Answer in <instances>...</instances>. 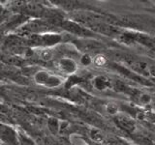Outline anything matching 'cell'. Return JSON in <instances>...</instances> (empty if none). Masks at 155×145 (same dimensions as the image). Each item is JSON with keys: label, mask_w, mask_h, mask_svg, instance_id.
Returning a JSON list of instances; mask_svg holds the SVG:
<instances>
[{"label": "cell", "mask_w": 155, "mask_h": 145, "mask_svg": "<svg viewBox=\"0 0 155 145\" xmlns=\"http://www.w3.org/2000/svg\"><path fill=\"white\" fill-rule=\"evenodd\" d=\"M0 139H2L4 142H7L11 145H18V134L16 132L8 127L6 125L0 123Z\"/></svg>", "instance_id": "obj_1"}, {"label": "cell", "mask_w": 155, "mask_h": 145, "mask_svg": "<svg viewBox=\"0 0 155 145\" xmlns=\"http://www.w3.org/2000/svg\"><path fill=\"white\" fill-rule=\"evenodd\" d=\"M35 79L38 83H41V84L50 86V87L58 86L61 83L60 79H58V77H55V76H51V75H48L46 72H38L35 76Z\"/></svg>", "instance_id": "obj_2"}, {"label": "cell", "mask_w": 155, "mask_h": 145, "mask_svg": "<svg viewBox=\"0 0 155 145\" xmlns=\"http://www.w3.org/2000/svg\"><path fill=\"white\" fill-rule=\"evenodd\" d=\"M60 69L66 74H74L77 71V64L74 60L70 58H63L59 61Z\"/></svg>", "instance_id": "obj_3"}, {"label": "cell", "mask_w": 155, "mask_h": 145, "mask_svg": "<svg viewBox=\"0 0 155 145\" xmlns=\"http://www.w3.org/2000/svg\"><path fill=\"white\" fill-rule=\"evenodd\" d=\"M117 122L120 127H122L124 130H128V132H132V130L135 129V125L133 123V121L126 118V117H119L117 119Z\"/></svg>", "instance_id": "obj_4"}, {"label": "cell", "mask_w": 155, "mask_h": 145, "mask_svg": "<svg viewBox=\"0 0 155 145\" xmlns=\"http://www.w3.org/2000/svg\"><path fill=\"white\" fill-rule=\"evenodd\" d=\"M94 85L97 89L104 90V89H107L110 86V81L108 79H106V77L98 76L94 79Z\"/></svg>", "instance_id": "obj_5"}, {"label": "cell", "mask_w": 155, "mask_h": 145, "mask_svg": "<svg viewBox=\"0 0 155 145\" xmlns=\"http://www.w3.org/2000/svg\"><path fill=\"white\" fill-rule=\"evenodd\" d=\"M18 139L19 144L21 145H35L30 138H28L27 137H25V135L22 134H18Z\"/></svg>", "instance_id": "obj_6"}, {"label": "cell", "mask_w": 155, "mask_h": 145, "mask_svg": "<svg viewBox=\"0 0 155 145\" xmlns=\"http://www.w3.org/2000/svg\"><path fill=\"white\" fill-rule=\"evenodd\" d=\"M107 111L110 114H116L118 111V106L116 105L115 104H109L107 105Z\"/></svg>", "instance_id": "obj_7"}, {"label": "cell", "mask_w": 155, "mask_h": 145, "mask_svg": "<svg viewBox=\"0 0 155 145\" xmlns=\"http://www.w3.org/2000/svg\"><path fill=\"white\" fill-rule=\"evenodd\" d=\"M94 62H95V64L96 65H98V66H103L106 64V58L104 56H96V58L94 59Z\"/></svg>", "instance_id": "obj_8"}, {"label": "cell", "mask_w": 155, "mask_h": 145, "mask_svg": "<svg viewBox=\"0 0 155 145\" xmlns=\"http://www.w3.org/2000/svg\"><path fill=\"white\" fill-rule=\"evenodd\" d=\"M81 62H82V64H84V65H89L90 62H91V59H90V57L88 55H85L84 57H82Z\"/></svg>", "instance_id": "obj_9"}]
</instances>
